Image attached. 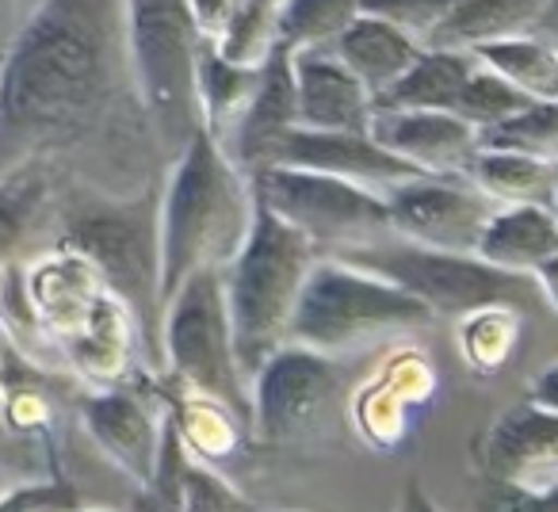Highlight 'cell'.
<instances>
[{
    "label": "cell",
    "mask_w": 558,
    "mask_h": 512,
    "mask_svg": "<svg viewBox=\"0 0 558 512\" xmlns=\"http://www.w3.org/2000/svg\"><path fill=\"white\" fill-rule=\"evenodd\" d=\"M131 103L126 0H39L0 50V176L81 146Z\"/></svg>",
    "instance_id": "obj_1"
},
{
    "label": "cell",
    "mask_w": 558,
    "mask_h": 512,
    "mask_svg": "<svg viewBox=\"0 0 558 512\" xmlns=\"http://www.w3.org/2000/svg\"><path fill=\"white\" fill-rule=\"evenodd\" d=\"M256 195L248 176L207 131L184 142L157 199V253H161V310L195 272L230 265L253 225Z\"/></svg>",
    "instance_id": "obj_2"
},
{
    "label": "cell",
    "mask_w": 558,
    "mask_h": 512,
    "mask_svg": "<svg viewBox=\"0 0 558 512\" xmlns=\"http://www.w3.org/2000/svg\"><path fill=\"white\" fill-rule=\"evenodd\" d=\"M314 260L318 248L256 199L245 245L222 268L233 352L245 379H253L283 344H291V314Z\"/></svg>",
    "instance_id": "obj_3"
},
{
    "label": "cell",
    "mask_w": 558,
    "mask_h": 512,
    "mask_svg": "<svg viewBox=\"0 0 558 512\" xmlns=\"http://www.w3.org/2000/svg\"><path fill=\"white\" fill-rule=\"evenodd\" d=\"M157 199L161 187L146 184L134 195H88L62 215L58 248L85 256L100 283L131 306L142 337L161 367V253H157Z\"/></svg>",
    "instance_id": "obj_4"
},
{
    "label": "cell",
    "mask_w": 558,
    "mask_h": 512,
    "mask_svg": "<svg viewBox=\"0 0 558 512\" xmlns=\"http://www.w3.org/2000/svg\"><path fill=\"white\" fill-rule=\"evenodd\" d=\"M436 314L413 295L375 272L344 265L337 256H318L299 291L291 314V344H303L322 356L360 352L383 337L413 333L433 326Z\"/></svg>",
    "instance_id": "obj_5"
},
{
    "label": "cell",
    "mask_w": 558,
    "mask_h": 512,
    "mask_svg": "<svg viewBox=\"0 0 558 512\" xmlns=\"http://www.w3.org/2000/svg\"><path fill=\"white\" fill-rule=\"evenodd\" d=\"M126 47L142 115L177 157L199 131L195 65L203 39L195 35L187 0H126Z\"/></svg>",
    "instance_id": "obj_6"
},
{
    "label": "cell",
    "mask_w": 558,
    "mask_h": 512,
    "mask_svg": "<svg viewBox=\"0 0 558 512\" xmlns=\"http://www.w3.org/2000/svg\"><path fill=\"white\" fill-rule=\"evenodd\" d=\"M344 265H356L364 272H375L413 295L421 306L436 314V318H463L466 310L486 303H512L527 306L535 298L532 276L501 272V268L486 265L474 253H448V248H425L410 245L402 237L372 241V245H356L333 253Z\"/></svg>",
    "instance_id": "obj_7"
},
{
    "label": "cell",
    "mask_w": 558,
    "mask_h": 512,
    "mask_svg": "<svg viewBox=\"0 0 558 512\" xmlns=\"http://www.w3.org/2000/svg\"><path fill=\"white\" fill-rule=\"evenodd\" d=\"M161 367L165 379L226 402L253 428L248 379L233 352L230 310L222 272H195L161 310Z\"/></svg>",
    "instance_id": "obj_8"
},
{
    "label": "cell",
    "mask_w": 558,
    "mask_h": 512,
    "mask_svg": "<svg viewBox=\"0 0 558 512\" xmlns=\"http://www.w3.org/2000/svg\"><path fill=\"white\" fill-rule=\"evenodd\" d=\"M248 184L271 215L295 225L318 248V256L395 237L387 199L372 187L349 184V180L326 176V172L295 169V164H276Z\"/></svg>",
    "instance_id": "obj_9"
},
{
    "label": "cell",
    "mask_w": 558,
    "mask_h": 512,
    "mask_svg": "<svg viewBox=\"0 0 558 512\" xmlns=\"http://www.w3.org/2000/svg\"><path fill=\"white\" fill-rule=\"evenodd\" d=\"M341 387L333 356L303 344H283L260 371L248 379L253 436L260 443H295L314 432Z\"/></svg>",
    "instance_id": "obj_10"
},
{
    "label": "cell",
    "mask_w": 558,
    "mask_h": 512,
    "mask_svg": "<svg viewBox=\"0 0 558 512\" xmlns=\"http://www.w3.org/2000/svg\"><path fill=\"white\" fill-rule=\"evenodd\" d=\"M383 199H387L395 237L425 248H448V253H474L482 225L497 207L463 172H451V176L421 172L390 187Z\"/></svg>",
    "instance_id": "obj_11"
},
{
    "label": "cell",
    "mask_w": 558,
    "mask_h": 512,
    "mask_svg": "<svg viewBox=\"0 0 558 512\" xmlns=\"http://www.w3.org/2000/svg\"><path fill=\"white\" fill-rule=\"evenodd\" d=\"M77 417L85 425L88 440L111 459V466L126 474L138 489L154 481L157 459H161V440L169 413H165L161 394H146L134 382L126 387H96L77 402Z\"/></svg>",
    "instance_id": "obj_12"
},
{
    "label": "cell",
    "mask_w": 558,
    "mask_h": 512,
    "mask_svg": "<svg viewBox=\"0 0 558 512\" xmlns=\"http://www.w3.org/2000/svg\"><path fill=\"white\" fill-rule=\"evenodd\" d=\"M299 131V96H295V54L288 47H279L260 65V85L256 96L248 100L245 115L238 119L233 134L226 138V154L230 161L245 172L248 180L260 172L276 169L288 138Z\"/></svg>",
    "instance_id": "obj_13"
},
{
    "label": "cell",
    "mask_w": 558,
    "mask_h": 512,
    "mask_svg": "<svg viewBox=\"0 0 558 512\" xmlns=\"http://www.w3.org/2000/svg\"><path fill=\"white\" fill-rule=\"evenodd\" d=\"M478 463L494 481L527 489L558 486V413L532 398L517 402L494 417L478 440Z\"/></svg>",
    "instance_id": "obj_14"
},
{
    "label": "cell",
    "mask_w": 558,
    "mask_h": 512,
    "mask_svg": "<svg viewBox=\"0 0 558 512\" xmlns=\"http://www.w3.org/2000/svg\"><path fill=\"white\" fill-rule=\"evenodd\" d=\"M372 138L433 176H466V164L482 149L478 126L459 119L456 111H375Z\"/></svg>",
    "instance_id": "obj_15"
},
{
    "label": "cell",
    "mask_w": 558,
    "mask_h": 512,
    "mask_svg": "<svg viewBox=\"0 0 558 512\" xmlns=\"http://www.w3.org/2000/svg\"><path fill=\"white\" fill-rule=\"evenodd\" d=\"M279 164H295V169L326 172V176L349 180V184L372 187L387 195L390 187L421 176L410 161L383 149L372 134H344V131H306L299 126L288 138V149Z\"/></svg>",
    "instance_id": "obj_16"
},
{
    "label": "cell",
    "mask_w": 558,
    "mask_h": 512,
    "mask_svg": "<svg viewBox=\"0 0 558 512\" xmlns=\"http://www.w3.org/2000/svg\"><path fill=\"white\" fill-rule=\"evenodd\" d=\"M299 126L306 131L372 134L375 96L333 50H299L295 54Z\"/></svg>",
    "instance_id": "obj_17"
},
{
    "label": "cell",
    "mask_w": 558,
    "mask_h": 512,
    "mask_svg": "<svg viewBox=\"0 0 558 512\" xmlns=\"http://www.w3.org/2000/svg\"><path fill=\"white\" fill-rule=\"evenodd\" d=\"M142 341L146 337H142V326L131 314V306L111 291H104L88 310V318L58 344L65 352V364L81 379L96 382V387H126L134 364H138Z\"/></svg>",
    "instance_id": "obj_18"
},
{
    "label": "cell",
    "mask_w": 558,
    "mask_h": 512,
    "mask_svg": "<svg viewBox=\"0 0 558 512\" xmlns=\"http://www.w3.org/2000/svg\"><path fill=\"white\" fill-rule=\"evenodd\" d=\"M138 493V512H256V504L245 501L218 466L195 459L180 443L172 425H165L154 481Z\"/></svg>",
    "instance_id": "obj_19"
},
{
    "label": "cell",
    "mask_w": 558,
    "mask_h": 512,
    "mask_svg": "<svg viewBox=\"0 0 558 512\" xmlns=\"http://www.w3.org/2000/svg\"><path fill=\"white\" fill-rule=\"evenodd\" d=\"M104 291L108 288L100 283V276H96V268L88 265L85 256L58 245L54 253L35 260L32 272L24 276V298L35 326L54 333L58 341L70 337L88 318V310H93V303Z\"/></svg>",
    "instance_id": "obj_20"
},
{
    "label": "cell",
    "mask_w": 558,
    "mask_h": 512,
    "mask_svg": "<svg viewBox=\"0 0 558 512\" xmlns=\"http://www.w3.org/2000/svg\"><path fill=\"white\" fill-rule=\"evenodd\" d=\"M157 394H161V402H165L172 432L180 436V443H184L195 459H203V463H210V466H226L245 451V440L253 428H248L226 402H218V398H210V394H199V390H192V387H180V382H169V379H161Z\"/></svg>",
    "instance_id": "obj_21"
},
{
    "label": "cell",
    "mask_w": 558,
    "mask_h": 512,
    "mask_svg": "<svg viewBox=\"0 0 558 512\" xmlns=\"http://www.w3.org/2000/svg\"><path fill=\"white\" fill-rule=\"evenodd\" d=\"M555 253H558V218L550 207H535V203L494 207L478 233V245H474L478 260L517 276H532Z\"/></svg>",
    "instance_id": "obj_22"
},
{
    "label": "cell",
    "mask_w": 558,
    "mask_h": 512,
    "mask_svg": "<svg viewBox=\"0 0 558 512\" xmlns=\"http://www.w3.org/2000/svg\"><path fill=\"white\" fill-rule=\"evenodd\" d=\"M329 50H333V54L341 58L352 73H356L360 85H364L367 93L383 96L413 62H417L425 47H421L410 32H402L398 24H390V20L360 12V16L352 20L349 32H344Z\"/></svg>",
    "instance_id": "obj_23"
},
{
    "label": "cell",
    "mask_w": 558,
    "mask_h": 512,
    "mask_svg": "<svg viewBox=\"0 0 558 512\" xmlns=\"http://www.w3.org/2000/svg\"><path fill=\"white\" fill-rule=\"evenodd\" d=\"M478 58L471 50H433L421 58L387 88L375 96V111H456L459 93L474 73Z\"/></svg>",
    "instance_id": "obj_24"
},
{
    "label": "cell",
    "mask_w": 558,
    "mask_h": 512,
    "mask_svg": "<svg viewBox=\"0 0 558 512\" xmlns=\"http://www.w3.org/2000/svg\"><path fill=\"white\" fill-rule=\"evenodd\" d=\"M466 180L497 207H509V203L555 207L558 161L517 154V149H478L466 164Z\"/></svg>",
    "instance_id": "obj_25"
},
{
    "label": "cell",
    "mask_w": 558,
    "mask_h": 512,
    "mask_svg": "<svg viewBox=\"0 0 558 512\" xmlns=\"http://www.w3.org/2000/svg\"><path fill=\"white\" fill-rule=\"evenodd\" d=\"M550 0H463L425 39L433 50H474L482 42L512 39L539 27Z\"/></svg>",
    "instance_id": "obj_26"
},
{
    "label": "cell",
    "mask_w": 558,
    "mask_h": 512,
    "mask_svg": "<svg viewBox=\"0 0 558 512\" xmlns=\"http://www.w3.org/2000/svg\"><path fill=\"white\" fill-rule=\"evenodd\" d=\"M260 85V65L226 62L210 42L199 47V65H195V103H199V126L226 146L238 119L245 115L248 100Z\"/></svg>",
    "instance_id": "obj_27"
},
{
    "label": "cell",
    "mask_w": 558,
    "mask_h": 512,
    "mask_svg": "<svg viewBox=\"0 0 558 512\" xmlns=\"http://www.w3.org/2000/svg\"><path fill=\"white\" fill-rule=\"evenodd\" d=\"M524 306L512 303H486L456 318V344L466 371L478 379H494L509 367L520 337H524Z\"/></svg>",
    "instance_id": "obj_28"
},
{
    "label": "cell",
    "mask_w": 558,
    "mask_h": 512,
    "mask_svg": "<svg viewBox=\"0 0 558 512\" xmlns=\"http://www.w3.org/2000/svg\"><path fill=\"white\" fill-rule=\"evenodd\" d=\"M471 54L497 77L509 81L512 88H520L527 100L558 103V42L527 32L512 35V39L482 42Z\"/></svg>",
    "instance_id": "obj_29"
},
{
    "label": "cell",
    "mask_w": 558,
    "mask_h": 512,
    "mask_svg": "<svg viewBox=\"0 0 558 512\" xmlns=\"http://www.w3.org/2000/svg\"><path fill=\"white\" fill-rule=\"evenodd\" d=\"M50 169L43 157L0 176V265L20 253L50 203Z\"/></svg>",
    "instance_id": "obj_30"
},
{
    "label": "cell",
    "mask_w": 558,
    "mask_h": 512,
    "mask_svg": "<svg viewBox=\"0 0 558 512\" xmlns=\"http://www.w3.org/2000/svg\"><path fill=\"white\" fill-rule=\"evenodd\" d=\"M349 420L356 428V436L367 443L372 451H398L413 432V420L417 410L390 387L387 379L372 375L367 382H360L356 394L349 402Z\"/></svg>",
    "instance_id": "obj_31"
},
{
    "label": "cell",
    "mask_w": 558,
    "mask_h": 512,
    "mask_svg": "<svg viewBox=\"0 0 558 512\" xmlns=\"http://www.w3.org/2000/svg\"><path fill=\"white\" fill-rule=\"evenodd\" d=\"M364 12V0H283L279 9V47L291 54L299 50H329L352 20Z\"/></svg>",
    "instance_id": "obj_32"
},
{
    "label": "cell",
    "mask_w": 558,
    "mask_h": 512,
    "mask_svg": "<svg viewBox=\"0 0 558 512\" xmlns=\"http://www.w3.org/2000/svg\"><path fill=\"white\" fill-rule=\"evenodd\" d=\"M279 9L283 0H238V12L215 50L226 62L264 65L279 42Z\"/></svg>",
    "instance_id": "obj_33"
},
{
    "label": "cell",
    "mask_w": 558,
    "mask_h": 512,
    "mask_svg": "<svg viewBox=\"0 0 558 512\" xmlns=\"http://www.w3.org/2000/svg\"><path fill=\"white\" fill-rule=\"evenodd\" d=\"M482 149H517V154L558 161V103L532 100L517 115L478 131Z\"/></svg>",
    "instance_id": "obj_34"
},
{
    "label": "cell",
    "mask_w": 558,
    "mask_h": 512,
    "mask_svg": "<svg viewBox=\"0 0 558 512\" xmlns=\"http://www.w3.org/2000/svg\"><path fill=\"white\" fill-rule=\"evenodd\" d=\"M527 103H532V100H527L520 88H512L509 81L497 77L494 70H486V65L478 62L471 77H466L463 93H459L456 115L466 119L471 126H478V131H486V126L517 115V111L527 108Z\"/></svg>",
    "instance_id": "obj_35"
},
{
    "label": "cell",
    "mask_w": 558,
    "mask_h": 512,
    "mask_svg": "<svg viewBox=\"0 0 558 512\" xmlns=\"http://www.w3.org/2000/svg\"><path fill=\"white\" fill-rule=\"evenodd\" d=\"M375 375L387 379L417 413L428 410L436 390H440V375H436V367H433V356L413 341H402V344H395V349H387V356H383Z\"/></svg>",
    "instance_id": "obj_36"
},
{
    "label": "cell",
    "mask_w": 558,
    "mask_h": 512,
    "mask_svg": "<svg viewBox=\"0 0 558 512\" xmlns=\"http://www.w3.org/2000/svg\"><path fill=\"white\" fill-rule=\"evenodd\" d=\"M81 509V497L62 471H50L43 478L16 481L0 493V512H73Z\"/></svg>",
    "instance_id": "obj_37"
},
{
    "label": "cell",
    "mask_w": 558,
    "mask_h": 512,
    "mask_svg": "<svg viewBox=\"0 0 558 512\" xmlns=\"http://www.w3.org/2000/svg\"><path fill=\"white\" fill-rule=\"evenodd\" d=\"M463 0H364L367 16H379L410 32L425 47V39L459 9Z\"/></svg>",
    "instance_id": "obj_38"
},
{
    "label": "cell",
    "mask_w": 558,
    "mask_h": 512,
    "mask_svg": "<svg viewBox=\"0 0 558 512\" xmlns=\"http://www.w3.org/2000/svg\"><path fill=\"white\" fill-rule=\"evenodd\" d=\"M478 512H558V486L527 489L489 478V486L478 497Z\"/></svg>",
    "instance_id": "obj_39"
},
{
    "label": "cell",
    "mask_w": 558,
    "mask_h": 512,
    "mask_svg": "<svg viewBox=\"0 0 558 512\" xmlns=\"http://www.w3.org/2000/svg\"><path fill=\"white\" fill-rule=\"evenodd\" d=\"M187 12H192L195 35L210 47H218L230 27L233 12H238V0H187Z\"/></svg>",
    "instance_id": "obj_40"
},
{
    "label": "cell",
    "mask_w": 558,
    "mask_h": 512,
    "mask_svg": "<svg viewBox=\"0 0 558 512\" xmlns=\"http://www.w3.org/2000/svg\"><path fill=\"white\" fill-rule=\"evenodd\" d=\"M527 398L558 413V359H555V364H547L532 382H527Z\"/></svg>",
    "instance_id": "obj_41"
},
{
    "label": "cell",
    "mask_w": 558,
    "mask_h": 512,
    "mask_svg": "<svg viewBox=\"0 0 558 512\" xmlns=\"http://www.w3.org/2000/svg\"><path fill=\"white\" fill-rule=\"evenodd\" d=\"M35 4H39V0H0V50L9 47V39L16 35V27L24 24Z\"/></svg>",
    "instance_id": "obj_42"
},
{
    "label": "cell",
    "mask_w": 558,
    "mask_h": 512,
    "mask_svg": "<svg viewBox=\"0 0 558 512\" xmlns=\"http://www.w3.org/2000/svg\"><path fill=\"white\" fill-rule=\"evenodd\" d=\"M395 512H444L440 504L433 501V497L425 493V486H421V478H410L402 486V497H398Z\"/></svg>",
    "instance_id": "obj_43"
},
{
    "label": "cell",
    "mask_w": 558,
    "mask_h": 512,
    "mask_svg": "<svg viewBox=\"0 0 558 512\" xmlns=\"http://www.w3.org/2000/svg\"><path fill=\"white\" fill-rule=\"evenodd\" d=\"M532 280H535V288H539V295L547 298V303L555 306V314H558V253L535 268Z\"/></svg>",
    "instance_id": "obj_44"
},
{
    "label": "cell",
    "mask_w": 558,
    "mask_h": 512,
    "mask_svg": "<svg viewBox=\"0 0 558 512\" xmlns=\"http://www.w3.org/2000/svg\"><path fill=\"white\" fill-rule=\"evenodd\" d=\"M535 35H543V39L558 42V0H550V4H547V12H543V20H539V27H535Z\"/></svg>",
    "instance_id": "obj_45"
},
{
    "label": "cell",
    "mask_w": 558,
    "mask_h": 512,
    "mask_svg": "<svg viewBox=\"0 0 558 512\" xmlns=\"http://www.w3.org/2000/svg\"><path fill=\"white\" fill-rule=\"evenodd\" d=\"M73 512H104V509H73Z\"/></svg>",
    "instance_id": "obj_46"
},
{
    "label": "cell",
    "mask_w": 558,
    "mask_h": 512,
    "mask_svg": "<svg viewBox=\"0 0 558 512\" xmlns=\"http://www.w3.org/2000/svg\"><path fill=\"white\" fill-rule=\"evenodd\" d=\"M550 210H555V218H558V195H555V207H550Z\"/></svg>",
    "instance_id": "obj_47"
},
{
    "label": "cell",
    "mask_w": 558,
    "mask_h": 512,
    "mask_svg": "<svg viewBox=\"0 0 558 512\" xmlns=\"http://www.w3.org/2000/svg\"><path fill=\"white\" fill-rule=\"evenodd\" d=\"M256 512H260V509H256Z\"/></svg>",
    "instance_id": "obj_48"
}]
</instances>
